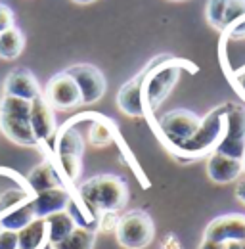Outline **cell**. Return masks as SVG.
Returning a JSON list of instances; mask_svg holds the SVG:
<instances>
[{
    "label": "cell",
    "mask_w": 245,
    "mask_h": 249,
    "mask_svg": "<svg viewBox=\"0 0 245 249\" xmlns=\"http://www.w3.org/2000/svg\"><path fill=\"white\" fill-rule=\"evenodd\" d=\"M44 220H46V226H48V240H50V244L61 242L65 236H69L79 226V222L75 220V217L69 211L56 213V215L44 218Z\"/></svg>",
    "instance_id": "ffe728a7"
},
{
    "label": "cell",
    "mask_w": 245,
    "mask_h": 249,
    "mask_svg": "<svg viewBox=\"0 0 245 249\" xmlns=\"http://www.w3.org/2000/svg\"><path fill=\"white\" fill-rule=\"evenodd\" d=\"M77 194L83 205L96 217L107 211L117 213L128 201V186L115 175H96L79 184Z\"/></svg>",
    "instance_id": "6da1fadb"
},
{
    "label": "cell",
    "mask_w": 245,
    "mask_h": 249,
    "mask_svg": "<svg viewBox=\"0 0 245 249\" xmlns=\"http://www.w3.org/2000/svg\"><path fill=\"white\" fill-rule=\"evenodd\" d=\"M58 167H60V173L71 182H77L79 177H81V157L77 156H58Z\"/></svg>",
    "instance_id": "cb8c5ba5"
},
{
    "label": "cell",
    "mask_w": 245,
    "mask_h": 249,
    "mask_svg": "<svg viewBox=\"0 0 245 249\" xmlns=\"http://www.w3.org/2000/svg\"><path fill=\"white\" fill-rule=\"evenodd\" d=\"M31 128H33V134L38 140V144L54 140V136L58 132L54 109L48 106V102L42 98V94L31 102Z\"/></svg>",
    "instance_id": "8fae6325"
},
{
    "label": "cell",
    "mask_w": 245,
    "mask_h": 249,
    "mask_svg": "<svg viewBox=\"0 0 245 249\" xmlns=\"http://www.w3.org/2000/svg\"><path fill=\"white\" fill-rule=\"evenodd\" d=\"M96 230L92 226H77L61 242L52 244V249H94Z\"/></svg>",
    "instance_id": "44dd1931"
},
{
    "label": "cell",
    "mask_w": 245,
    "mask_h": 249,
    "mask_svg": "<svg viewBox=\"0 0 245 249\" xmlns=\"http://www.w3.org/2000/svg\"><path fill=\"white\" fill-rule=\"evenodd\" d=\"M197 249H226V246L224 244H216V242H209V240H203Z\"/></svg>",
    "instance_id": "f546056e"
},
{
    "label": "cell",
    "mask_w": 245,
    "mask_h": 249,
    "mask_svg": "<svg viewBox=\"0 0 245 249\" xmlns=\"http://www.w3.org/2000/svg\"><path fill=\"white\" fill-rule=\"evenodd\" d=\"M25 184L29 186V190L33 194H40V192L50 190V188L63 186L60 178V173H58V169L54 167L52 161H42V163H38L29 175H27Z\"/></svg>",
    "instance_id": "2e32d148"
},
{
    "label": "cell",
    "mask_w": 245,
    "mask_h": 249,
    "mask_svg": "<svg viewBox=\"0 0 245 249\" xmlns=\"http://www.w3.org/2000/svg\"><path fill=\"white\" fill-rule=\"evenodd\" d=\"M42 98L48 102V106L52 109H60V111H67V109L79 107L83 104L77 83L65 71L54 75L48 81L46 89L42 90Z\"/></svg>",
    "instance_id": "9c48e42d"
},
{
    "label": "cell",
    "mask_w": 245,
    "mask_h": 249,
    "mask_svg": "<svg viewBox=\"0 0 245 249\" xmlns=\"http://www.w3.org/2000/svg\"><path fill=\"white\" fill-rule=\"evenodd\" d=\"M40 94H42V90H40L36 77L25 67H18V69L10 71L8 77L4 79V96L33 102Z\"/></svg>",
    "instance_id": "4fadbf2b"
},
{
    "label": "cell",
    "mask_w": 245,
    "mask_h": 249,
    "mask_svg": "<svg viewBox=\"0 0 245 249\" xmlns=\"http://www.w3.org/2000/svg\"><path fill=\"white\" fill-rule=\"evenodd\" d=\"M113 142V128L105 117L98 119L96 123H92L90 132H88V144L94 148H104L109 146Z\"/></svg>",
    "instance_id": "603a6c76"
},
{
    "label": "cell",
    "mask_w": 245,
    "mask_h": 249,
    "mask_svg": "<svg viewBox=\"0 0 245 249\" xmlns=\"http://www.w3.org/2000/svg\"><path fill=\"white\" fill-rule=\"evenodd\" d=\"M33 192L29 190V186H14V188H8L0 194V218L18 211L19 207L27 205L33 201Z\"/></svg>",
    "instance_id": "d6986e66"
},
{
    "label": "cell",
    "mask_w": 245,
    "mask_h": 249,
    "mask_svg": "<svg viewBox=\"0 0 245 249\" xmlns=\"http://www.w3.org/2000/svg\"><path fill=\"white\" fill-rule=\"evenodd\" d=\"M236 90H238V94H242L245 98V71H242L238 77H236Z\"/></svg>",
    "instance_id": "f1b7e54d"
},
{
    "label": "cell",
    "mask_w": 245,
    "mask_h": 249,
    "mask_svg": "<svg viewBox=\"0 0 245 249\" xmlns=\"http://www.w3.org/2000/svg\"><path fill=\"white\" fill-rule=\"evenodd\" d=\"M218 154L242 159L245 152V107L242 104L226 102V132L216 146Z\"/></svg>",
    "instance_id": "52a82bcc"
},
{
    "label": "cell",
    "mask_w": 245,
    "mask_h": 249,
    "mask_svg": "<svg viewBox=\"0 0 245 249\" xmlns=\"http://www.w3.org/2000/svg\"><path fill=\"white\" fill-rule=\"evenodd\" d=\"M226 249H245V240H242V242H232V244H226Z\"/></svg>",
    "instance_id": "4dcf8cb0"
},
{
    "label": "cell",
    "mask_w": 245,
    "mask_h": 249,
    "mask_svg": "<svg viewBox=\"0 0 245 249\" xmlns=\"http://www.w3.org/2000/svg\"><path fill=\"white\" fill-rule=\"evenodd\" d=\"M207 175L216 184H230L244 175V163L242 159L213 152L207 159Z\"/></svg>",
    "instance_id": "5bb4252c"
},
{
    "label": "cell",
    "mask_w": 245,
    "mask_h": 249,
    "mask_svg": "<svg viewBox=\"0 0 245 249\" xmlns=\"http://www.w3.org/2000/svg\"><path fill=\"white\" fill-rule=\"evenodd\" d=\"M224 132H226V104L214 107L211 113H207L201 119L197 132L178 150V157L195 159L207 156L209 152L213 154L216 146L220 144Z\"/></svg>",
    "instance_id": "277c9868"
},
{
    "label": "cell",
    "mask_w": 245,
    "mask_h": 249,
    "mask_svg": "<svg viewBox=\"0 0 245 249\" xmlns=\"http://www.w3.org/2000/svg\"><path fill=\"white\" fill-rule=\"evenodd\" d=\"M226 4H228V0H209L207 2V19L218 31H222V25H224Z\"/></svg>",
    "instance_id": "d4e9b609"
},
{
    "label": "cell",
    "mask_w": 245,
    "mask_h": 249,
    "mask_svg": "<svg viewBox=\"0 0 245 249\" xmlns=\"http://www.w3.org/2000/svg\"><path fill=\"white\" fill-rule=\"evenodd\" d=\"M175 2H180V0H175Z\"/></svg>",
    "instance_id": "836d02e7"
},
{
    "label": "cell",
    "mask_w": 245,
    "mask_h": 249,
    "mask_svg": "<svg viewBox=\"0 0 245 249\" xmlns=\"http://www.w3.org/2000/svg\"><path fill=\"white\" fill-rule=\"evenodd\" d=\"M14 23H16L14 12H12L8 6L0 4V33H6V31H10V29H14V27H16Z\"/></svg>",
    "instance_id": "4316f807"
},
{
    "label": "cell",
    "mask_w": 245,
    "mask_h": 249,
    "mask_svg": "<svg viewBox=\"0 0 245 249\" xmlns=\"http://www.w3.org/2000/svg\"><path fill=\"white\" fill-rule=\"evenodd\" d=\"M65 73L77 83L83 104H96L105 94L107 83L104 73L92 63H77L65 69Z\"/></svg>",
    "instance_id": "ba28073f"
},
{
    "label": "cell",
    "mask_w": 245,
    "mask_h": 249,
    "mask_svg": "<svg viewBox=\"0 0 245 249\" xmlns=\"http://www.w3.org/2000/svg\"><path fill=\"white\" fill-rule=\"evenodd\" d=\"M242 163H244V173H245V152H244V157H242Z\"/></svg>",
    "instance_id": "d6a6232c"
},
{
    "label": "cell",
    "mask_w": 245,
    "mask_h": 249,
    "mask_svg": "<svg viewBox=\"0 0 245 249\" xmlns=\"http://www.w3.org/2000/svg\"><path fill=\"white\" fill-rule=\"evenodd\" d=\"M56 154L58 156H77L81 157L85 152V138L83 134L73 128V124L67 123L60 132H56Z\"/></svg>",
    "instance_id": "ac0fdd59"
},
{
    "label": "cell",
    "mask_w": 245,
    "mask_h": 249,
    "mask_svg": "<svg viewBox=\"0 0 245 249\" xmlns=\"http://www.w3.org/2000/svg\"><path fill=\"white\" fill-rule=\"evenodd\" d=\"M155 224L153 218L140 209L126 211L115 226V238L124 249H146L153 242Z\"/></svg>",
    "instance_id": "5b68a950"
},
{
    "label": "cell",
    "mask_w": 245,
    "mask_h": 249,
    "mask_svg": "<svg viewBox=\"0 0 245 249\" xmlns=\"http://www.w3.org/2000/svg\"><path fill=\"white\" fill-rule=\"evenodd\" d=\"M186 63L178 62L171 56H159L150 65L144 67V83H142V100L144 107L150 111L157 109L163 100L171 94L175 85L180 79V67Z\"/></svg>",
    "instance_id": "7a4b0ae2"
},
{
    "label": "cell",
    "mask_w": 245,
    "mask_h": 249,
    "mask_svg": "<svg viewBox=\"0 0 245 249\" xmlns=\"http://www.w3.org/2000/svg\"><path fill=\"white\" fill-rule=\"evenodd\" d=\"M18 249H52L44 218H35L31 224L18 232Z\"/></svg>",
    "instance_id": "e0dca14e"
},
{
    "label": "cell",
    "mask_w": 245,
    "mask_h": 249,
    "mask_svg": "<svg viewBox=\"0 0 245 249\" xmlns=\"http://www.w3.org/2000/svg\"><path fill=\"white\" fill-rule=\"evenodd\" d=\"M73 2H77V4H92L94 0H73Z\"/></svg>",
    "instance_id": "1f68e13d"
},
{
    "label": "cell",
    "mask_w": 245,
    "mask_h": 249,
    "mask_svg": "<svg viewBox=\"0 0 245 249\" xmlns=\"http://www.w3.org/2000/svg\"><path fill=\"white\" fill-rule=\"evenodd\" d=\"M203 240L224 244V246L245 240V215L228 213V215L213 218L203 230Z\"/></svg>",
    "instance_id": "30bf717a"
},
{
    "label": "cell",
    "mask_w": 245,
    "mask_h": 249,
    "mask_svg": "<svg viewBox=\"0 0 245 249\" xmlns=\"http://www.w3.org/2000/svg\"><path fill=\"white\" fill-rule=\"evenodd\" d=\"M236 197H238V201H242L245 205V177L244 178H238V184H236Z\"/></svg>",
    "instance_id": "83f0119b"
},
{
    "label": "cell",
    "mask_w": 245,
    "mask_h": 249,
    "mask_svg": "<svg viewBox=\"0 0 245 249\" xmlns=\"http://www.w3.org/2000/svg\"><path fill=\"white\" fill-rule=\"evenodd\" d=\"M144 73L136 75L132 81H128L121 89V92L117 96V106L122 113L130 115V117H144L146 115V107H144V100H142V83H144Z\"/></svg>",
    "instance_id": "9a60e30c"
},
{
    "label": "cell",
    "mask_w": 245,
    "mask_h": 249,
    "mask_svg": "<svg viewBox=\"0 0 245 249\" xmlns=\"http://www.w3.org/2000/svg\"><path fill=\"white\" fill-rule=\"evenodd\" d=\"M71 201H73V196L65 186L50 188L33 196V209L36 218H48L56 213L67 211Z\"/></svg>",
    "instance_id": "7c38bea8"
},
{
    "label": "cell",
    "mask_w": 245,
    "mask_h": 249,
    "mask_svg": "<svg viewBox=\"0 0 245 249\" xmlns=\"http://www.w3.org/2000/svg\"><path fill=\"white\" fill-rule=\"evenodd\" d=\"M25 46V38L19 29H10L0 33V58L2 60H16Z\"/></svg>",
    "instance_id": "7402d4cb"
},
{
    "label": "cell",
    "mask_w": 245,
    "mask_h": 249,
    "mask_svg": "<svg viewBox=\"0 0 245 249\" xmlns=\"http://www.w3.org/2000/svg\"><path fill=\"white\" fill-rule=\"evenodd\" d=\"M117 222H119V215H117V213H113V211L102 213V215L98 217V226H100V230H102V232H111V230L115 232Z\"/></svg>",
    "instance_id": "484cf974"
},
{
    "label": "cell",
    "mask_w": 245,
    "mask_h": 249,
    "mask_svg": "<svg viewBox=\"0 0 245 249\" xmlns=\"http://www.w3.org/2000/svg\"><path fill=\"white\" fill-rule=\"evenodd\" d=\"M201 117L190 109H171L157 119V130L171 150H180L184 144L197 132Z\"/></svg>",
    "instance_id": "8992f818"
},
{
    "label": "cell",
    "mask_w": 245,
    "mask_h": 249,
    "mask_svg": "<svg viewBox=\"0 0 245 249\" xmlns=\"http://www.w3.org/2000/svg\"><path fill=\"white\" fill-rule=\"evenodd\" d=\"M0 130L18 146H40L31 128V102L4 96L0 100Z\"/></svg>",
    "instance_id": "3957f363"
}]
</instances>
